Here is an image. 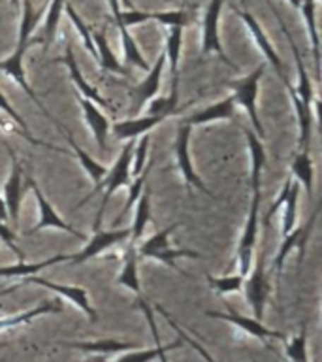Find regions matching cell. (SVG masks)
I'll list each match as a JSON object with an SVG mask.
<instances>
[{
  "label": "cell",
  "instance_id": "6da1fadb",
  "mask_svg": "<svg viewBox=\"0 0 322 362\" xmlns=\"http://www.w3.org/2000/svg\"><path fill=\"white\" fill-rule=\"evenodd\" d=\"M40 13H36L32 8V0H23V11H21V23H19V34H17V44L16 49L11 51L10 57H6L4 61H0V72H4L6 76H10L13 81H16L19 87H21L25 93L28 95V98L40 107V112L44 113L45 117L53 121L55 124H59L53 115H51L45 106L42 104V100L38 98V95L34 93L32 87L28 85L27 74H25V66H23V61H25V55H27L28 47L32 44V33L36 25L40 23Z\"/></svg>",
  "mask_w": 322,
  "mask_h": 362
},
{
  "label": "cell",
  "instance_id": "7a4b0ae2",
  "mask_svg": "<svg viewBox=\"0 0 322 362\" xmlns=\"http://www.w3.org/2000/svg\"><path fill=\"white\" fill-rule=\"evenodd\" d=\"M136 140H129L126 141V146L121 149L119 153L117 160L112 166V170H107L106 175L102 177L100 183H96L95 189L89 192V197H85V200L78 204V206H83L90 200V198L95 197L96 191H104V197H102V204L100 209H98V215H96L95 225H93V230H100L102 219H104V214H106L107 202H109V198L113 197V192L121 189V187H129L130 181H132V174H130V160H132V149H134Z\"/></svg>",
  "mask_w": 322,
  "mask_h": 362
},
{
  "label": "cell",
  "instance_id": "3957f363",
  "mask_svg": "<svg viewBox=\"0 0 322 362\" xmlns=\"http://www.w3.org/2000/svg\"><path fill=\"white\" fill-rule=\"evenodd\" d=\"M266 64H260L256 66L251 74L247 76H243V78L237 79H230V81H226V87H230L234 93V98H236L237 106H242L245 112H247L249 119H251V124H253V132L258 138L264 140L266 130L260 123L258 117V106H256V98H258V87H260V79L264 76Z\"/></svg>",
  "mask_w": 322,
  "mask_h": 362
},
{
  "label": "cell",
  "instance_id": "277c9868",
  "mask_svg": "<svg viewBox=\"0 0 322 362\" xmlns=\"http://www.w3.org/2000/svg\"><path fill=\"white\" fill-rule=\"evenodd\" d=\"M179 226V223L166 226L162 230L155 232L151 238H147L145 242L141 243L140 247H136L138 257L140 259H155L162 264H168L172 268H177L175 260L177 259H198L200 255L191 249H177L169 245V236L174 234V230Z\"/></svg>",
  "mask_w": 322,
  "mask_h": 362
},
{
  "label": "cell",
  "instance_id": "5b68a950",
  "mask_svg": "<svg viewBox=\"0 0 322 362\" xmlns=\"http://www.w3.org/2000/svg\"><path fill=\"white\" fill-rule=\"evenodd\" d=\"M260 202H262V191H254L251 198V208H249L245 228L239 238L236 251L237 260V274L243 277L251 272V266L254 262V251H256V238H258V225H260Z\"/></svg>",
  "mask_w": 322,
  "mask_h": 362
},
{
  "label": "cell",
  "instance_id": "8992f818",
  "mask_svg": "<svg viewBox=\"0 0 322 362\" xmlns=\"http://www.w3.org/2000/svg\"><path fill=\"white\" fill-rule=\"evenodd\" d=\"M243 291H245V298L251 305L253 317L262 321L266 304H268V298H270L271 293L270 279H268V272H266L264 255H254L251 272L245 276V281H243Z\"/></svg>",
  "mask_w": 322,
  "mask_h": 362
},
{
  "label": "cell",
  "instance_id": "52a82bcc",
  "mask_svg": "<svg viewBox=\"0 0 322 362\" xmlns=\"http://www.w3.org/2000/svg\"><path fill=\"white\" fill-rule=\"evenodd\" d=\"M138 305L143 311V315H145L147 322H149V328H151L153 332V339H155V347H149V349H130L124 351V353H119V356L115 361L112 362H157L158 356L164 355V353H169L172 349H177L183 345L181 339H175L174 344L164 345L160 336H158L157 330V322H155V313H153V308L145 302L143 296H138Z\"/></svg>",
  "mask_w": 322,
  "mask_h": 362
},
{
  "label": "cell",
  "instance_id": "ba28073f",
  "mask_svg": "<svg viewBox=\"0 0 322 362\" xmlns=\"http://www.w3.org/2000/svg\"><path fill=\"white\" fill-rule=\"evenodd\" d=\"M191 134H192V127L189 123H181L177 127V136H175V160H177V168H179L183 180L186 181V185L194 187L198 191L205 192L208 197L213 198V192L209 191L205 183L202 181V177L196 174L194 170V163H192L191 157Z\"/></svg>",
  "mask_w": 322,
  "mask_h": 362
},
{
  "label": "cell",
  "instance_id": "9c48e42d",
  "mask_svg": "<svg viewBox=\"0 0 322 362\" xmlns=\"http://www.w3.org/2000/svg\"><path fill=\"white\" fill-rule=\"evenodd\" d=\"M220 11H222V0H209V6L202 23V55H211L213 53L225 62L226 66H232L234 70H237L236 64L226 57L225 49H222V42H220L219 34Z\"/></svg>",
  "mask_w": 322,
  "mask_h": 362
},
{
  "label": "cell",
  "instance_id": "30bf717a",
  "mask_svg": "<svg viewBox=\"0 0 322 362\" xmlns=\"http://www.w3.org/2000/svg\"><path fill=\"white\" fill-rule=\"evenodd\" d=\"M27 183L30 187V191L34 192V197H36V202H38V211H40V219L38 223L27 232V234H36V232L44 230V228H55V230H61V232H68V234H72V236L79 238V240H85V234L83 232L76 230L70 223L62 219L61 215L56 214V209L53 208L49 204V200L45 198L44 191L40 189L38 181L27 175Z\"/></svg>",
  "mask_w": 322,
  "mask_h": 362
},
{
  "label": "cell",
  "instance_id": "8fae6325",
  "mask_svg": "<svg viewBox=\"0 0 322 362\" xmlns=\"http://www.w3.org/2000/svg\"><path fill=\"white\" fill-rule=\"evenodd\" d=\"M117 19L126 27L132 25H140V23L157 21L164 27H189L194 21V16L186 10H169V11H140L132 8V10H121Z\"/></svg>",
  "mask_w": 322,
  "mask_h": 362
},
{
  "label": "cell",
  "instance_id": "7c38bea8",
  "mask_svg": "<svg viewBox=\"0 0 322 362\" xmlns=\"http://www.w3.org/2000/svg\"><path fill=\"white\" fill-rule=\"evenodd\" d=\"M21 281L32 283V285H38V287L49 288L53 293H56L61 298L68 300V302H72L78 310H81V313L89 317L90 322L98 321V313L95 311L93 304H90L89 300V293H87V288L79 287V285H62V283L51 281V279H45V277H38V276H28Z\"/></svg>",
  "mask_w": 322,
  "mask_h": 362
},
{
  "label": "cell",
  "instance_id": "4fadbf2b",
  "mask_svg": "<svg viewBox=\"0 0 322 362\" xmlns=\"http://www.w3.org/2000/svg\"><path fill=\"white\" fill-rule=\"evenodd\" d=\"M8 153H10L11 160V172L4 183V204L8 209V219L11 221V226L19 225V215H21V204H23V166L17 158L16 151L11 149L10 144H4Z\"/></svg>",
  "mask_w": 322,
  "mask_h": 362
},
{
  "label": "cell",
  "instance_id": "5bb4252c",
  "mask_svg": "<svg viewBox=\"0 0 322 362\" xmlns=\"http://www.w3.org/2000/svg\"><path fill=\"white\" fill-rule=\"evenodd\" d=\"M164 68H166V55H164L162 51V53L158 55L157 62H155L153 66H149L145 79L130 90V113H132V115L140 113L141 107L147 106V102L151 100V98H155V96H158Z\"/></svg>",
  "mask_w": 322,
  "mask_h": 362
},
{
  "label": "cell",
  "instance_id": "9a60e30c",
  "mask_svg": "<svg viewBox=\"0 0 322 362\" xmlns=\"http://www.w3.org/2000/svg\"><path fill=\"white\" fill-rule=\"evenodd\" d=\"M316 217H318V209H315V211H313V215H311L309 221H307L305 225L294 226L292 230L282 236L279 253H277L275 260H273V266H271L273 270L281 272L282 266H285V260H287V257L292 253V251H298L299 262L304 260V255H305V251H307V242H309L311 232H313V228H315Z\"/></svg>",
  "mask_w": 322,
  "mask_h": 362
},
{
  "label": "cell",
  "instance_id": "2e32d148",
  "mask_svg": "<svg viewBox=\"0 0 322 362\" xmlns=\"http://www.w3.org/2000/svg\"><path fill=\"white\" fill-rule=\"evenodd\" d=\"M130 238V226L126 228H112V230H95V234L87 240L85 247L78 253L70 255V260L72 264H81V262H87L89 259H95L100 253H104L106 249L113 247L121 242H126Z\"/></svg>",
  "mask_w": 322,
  "mask_h": 362
},
{
  "label": "cell",
  "instance_id": "e0dca14e",
  "mask_svg": "<svg viewBox=\"0 0 322 362\" xmlns=\"http://www.w3.org/2000/svg\"><path fill=\"white\" fill-rule=\"evenodd\" d=\"M234 11H236L237 16H239V19L245 23V27H247V30L251 33V36H253V40L256 42V45H258V49L262 51V55L266 57V61L270 62L271 66L275 68L277 76L281 78V81L285 83V87H287V85L290 83V79L287 78V74H285V66H282L281 57H279V53L275 51V47L271 45L270 38L266 36L264 28L260 27V23L254 19V16L251 13V11L237 10V8H234Z\"/></svg>",
  "mask_w": 322,
  "mask_h": 362
},
{
  "label": "cell",
  "instance_id": "ac0fdd59",
  "mask_svg": "<svg viewBox=\"0 0 322 362\" xmlns=\"http://www.w3.org/2000/svg\"><path fill=\"white\" fill-rule=\"evenodd\" d=\"M208 315L213 317V319H220V321L232 322L234 327H237L239 330L249 334V336H253V338L262 339V341L285 338L281 332H277V330H271V328L266 327L264 322L260 321V319L242 315V313H237L236 310H232L230 305H228V310L226 311H208Z\"/></svg>",
  "mask_w": 322,
  "mask_h": 362
},
{
  "label": "cell",
  "instance_id": "d6986e66",
  "mask_svg": "<svg viewBox=\"0 0 322 362\" xmlns=\"http://www.w3.org/2000/svg\"><path fill=\"white\" fill-rule=\"evenodd\" d=\"M168 117L169 115H166V113H147V115H141V117L117 121V123H113L112 130L119 140H136L140 136L149 134L157 124H160Z\"/></svg>",
  "mask_w": 322,
  "mask_h": 362
},
{
  "label": "cell",
  "instance_id": "ffe728a7",
  "mask_svg": "<svg viewBox=\"0 0 322 362\" xmlns=\"http://www.w3.org/2000/svg\"><path fill=\"white\" fill-rule=\"evenodd\" d=\"M55 62H64L68 68V72H70V78H72L73 85H76V89H78L79 96H83V98H89L96 104V106H107L106 100L102 98V95L98 90L93 87V85L83 78V74L79 70V64L76 61V55H73V49L72 45L66 44V51H64V55L55 59Z\"/></svg>",
  "mask_w": 322,
  "mask_h": 362
},
{
  "label": "cell",
  "instance_id": "44dd1931",
  "mask_svg": "<svg viewBox=\"0 0 322 362\" xmlns=\"http://www.w3.org/2000/svg\"><path fill=\"white\" fill-rule=\"evenodd\" d=\"M236 98L234 95L226 96L222 100L215 102L211 106L203 107L200 112H196L194 115L186 119L185 123H189L194 129L198 124H208V123H215V121H228V119L236 117Z\"/></svg>",
  "mask_w": 322,
  "mask_h": 362
},
{
  "label": "cell",
  "instance_id": "7402d4cb",
  "mask_svg": "<svg viewBox=\"0 0 322 362\" xmlns=\"http://www.w3.org/2000/svg\"><path fill=\"white\" fill-rule=\"evenodd\" d=\"M79 106H81V112H83V117L89 124L90 132L95 136L96 146L100 149H106L107 147V132H109V121L104 113L100 112V107L96 106L95 102L89 100V98H83V96L78 95Z\"/></svg>",
  "mask_w": 322,
  "mask_h": 362
},
{
  "label": "cell",
  "instance_id": "603a6c76",
  "mask_svg": "<svg viewBox=\"0 0 322 362\" xmlns=\"http://www.w3.org/2000/svg\"><path fill=\"white\" fill-rule=\"evenodd\" d=\"M245 141H247L249 153H251V189L262 191V170L266 164V147L262 138L254 134L251 129H242Z\"/></svg>",
  "mask_w": 322,
  "mask_h": 362
},
{
  "label": "cell",
  "instance_id": "cb8c5ba5",
  "mask_svg": "<svg viewBox=\"0 0 322 362\" xmlns=\"http://www.w3.org/2000/svg\"><path fill=\"white\" fill-rule=\"evenodd\" d=\"M62 347H68V349H78L85 351V353H93V355H119V353H124V351L136 349L138 345L132 344V341H119V339H98V341H62Z\"/></svg>",
  "mask_w": 322,
  "mask_h": 362
},
{
  "label": "cell",
  "instance_id": "d4e9b609",
  "mask_svg": "<svg viewBox=\"0 0 322 362\" xmlns=\"http://www.w3.org/2000/svg\"><path fill=\"white\" fill-rule=\"evenodd\" d=\"M62 310L61 304H56L55 300H44L42 304L34 305L30 310H25L16 315L0 317V332H8L11 328L21 327V325H28V322L36 319V317L47 315V313H59Z\"/></svg>",
  "mask_w": 322,
  "mask_h": 362
},
{
  "label": "cell",
  "instance_id": "484cf974",
  "mask_svg": "<svg viewBox=\"0 0 322 362\" xmlns=\"http://www.w3.org/2000/svg\"><path fill=\"white\" fill-rule=\"evenodd\" d=\"M134 219H132V225H130V238L129 243L132 245H138V242L143 236V232H145V226L151 219V189L149 187H143V191H141L140 198L136 200L134 204Z\"/></svg>",
  "mask_w": 322,
  "mask_h": 362
},
{
  "label": "cell",
  "instance_id": "4316f807",
  "mask_svg": "<svg viewBox=\"0 0 322 362\" xmlns=\"http://www.w3.org/2000/svg\"><path fill=\"white\" fill-rule=\"evenodd\" d=\"M136 247H138V245H132V243L126 245L123 268H121V272H119L117 283L121 285V287L130 288L136 296H141V283H140V276H138V262H140V257H138Z\"/></svg>",
  "mask_w": 322,
  "mask_h": 362
},
{
  "label": "cell",
  "instance_id": "83f0119b",
  "mask_svg": "<svg viewBox=\"0 0 322 362\" xmlns=\"http://www.w3.org/2000/svg\"><path fill=\"white\" fill-rule=\"evenodd\" d=\"M290 170H292L296 181L307 191V197H313V192H315V166H313L309 149H302V151L296 153V157L290 163Z\"/></svg>",
  "mask_w": 322,
  "mask_h": 362
},
{
  "label": "cell",
  "instance_id": "f1b7e54d",
  "mask_svg": "<svg viewBox=\"0 0 322 362\" xmlns=\"http://www.w3.org/2000/svg\"><path fill=\"white\" fill-rule=\"evenodd\" d=\"M56 129L61 130L62 134L66 136L68 141H70V147H72L73 155H76V158H78V160H79V164L83 166V170H85V172H87V175H89L90 180L95 181V185H96V183H100L102 177H104V175H106V172H107L106 166H104V164L98 163V160H95V158L90 157L89 153L85 151L83 147L79 146L78 141L73 140L72 132L64 129V127H62L61 123L56 124Z\"/></svg>",
  "mask_w": 322,
  "mask_h": 362
},
{
  "label": "cell",
  "instance_id": "f546056e",
  "mask_svg": "<svg viewBox=\"0 0 322 362\" xmlns=\"http://www.w3.org/2000/svg\"><path fill=\"white\" fill-rule=\"evenodd\" d=\"M70 260V255H55V257H49V259L40 260V262H19V264L11 266H2L0 268V277H19V279H25L28 276H36L38 272H42L47 266H55L59 262H68Z\"/></svg>",
  "mask_w": 322,
  "mask_h": 362
},
{
  "label": "cell",
  "instance_id": "4dcf8cb0",
  "mask_svg": "<svg viewBox=\"0 0 322 362\" xmlns=\"http://www.w3.org/2000/svg\"><path fill=\"white\" fill-rule=\"evenodd\" d=\"M299 11L304 17L305 27L311 38V49H313V59H315L316 76L321 74V40H318V30H316V0H302L299 2Z\"/></svg>",
  "mask_w": 322,
  "mask_h": 362
},
{
  "label": "cell",
  "instance_id": "1f68e13d",
  "mask_svg": "<svg viewBox=\"0 0 322 362\" xmlns=\"http://www.w3.org/2000/svg\"><path fill=\"white\" fill-rule=\"evenodd\" d=\"M93 42L96 45V59L100 62V66L106 70V72L112 74H124L126 68L121 64V61H117V57L112 51L109 44H107L106 34L102 30H93Z\"/></svg>",
  "mask_w": 322,
  "mask_h": 362
},
{
  "label": "cell",
  "instance_id": "d6a6232c",
  "mask_svg": "<svg viewBox=\"0 0 322 362\" xmlns=\"http://www.w3.org/2000/svg\"><path fill=\"white\" fill-rule=\"evenodd\" d=\"M181 44H183V27H168L166 34V45H164V55H166V64L172 68L174 79H179V57Z\"/></svg>",
  "mask_w": 322,
  "mask_h": 362
},
{
  "label": "cell",
  "instance_id": "836d02e7",
  "mask_svg": "<svg viewBox=\"0 0 322 362\" xmlns=\"http://www.w3.org/2000/svg\"><path fill=\"white\" fill-rule=\"evenodd\" d=\"M119 28V34H121V44H123V55L124 61L132 64V66L140 68V70H149V62L145 61V57L141 55L140 47L136 44V40L132 38V34L129 33V27L123 25L121 21H115Z\"/></svg>",
  "mask_w": 322,
  "mask_h": 362
},
{
  "label": "cell",
  "instance_id": "e575fe53",
  "mask_svg": "<svg viewBox=\"0 0 322 362\" xmlns=\"http://www.w3.org/2000/svg\"><path fill=\"white\" fill-rule=\"evenodd\" d=\"M64 6H66V0H51L49 8H47V16H45V23L44 28H42V36L34 42H40V44H44V47L53 44V40H55L56 34V27H59V21H61V13L64 10Z\"/></svg>",
  "mask_w": 322,
  "mask_h": 362
},
{
  "label": "cell",
  "instance_id": "d590c367",
  "mask_svg": "<svg viewBox=\"0 0 322 362\" xmlns=\"http://www.w3.org/2000/svg\"><path fill=\"white\" fill-rule=\"evenodd\" d=\"M298 200H299V183L296 180H292L290 183V189L287 192V198H285V211H282L281 219V232L282 236L292 230L296 223H298Z\"/></svg>",
  "mask_w": 322,
  "mask_h": 362
},
{
  "label": "cell",
  "instance_id": "8d00e7d4",
  "mask_svg": "<svg viewBox=\"0 0 322 362\" xmlns=\"http://www.w3.org/2000/svg\"><path fill=\"white\" fill-rule=\"evenodd\" d=\"M0 110H2V112H6V115H8V117L11 119V123L16 124L17 129L21 130L23 136H25V138H27V141H30L32 146L51 147V149H55V151L64 153V151H62V149H61V147H55V146H51V144H47V141H42V140H36V138H32V134H30V130H28L27 123H25V119H23L21 115H19V113L16 112V107L11 106L10 100L6 98V95H4V93H2V90H0Z\"/></svg>",
  "mask_w": 322,
  "mask_h": 362
},
{
  "label": "cell",
  "instance_id": "74e56055",
  "mask_svg": "<svg viewBox=\"0 0 322 362\" xmlns=\"http://www.w3.org/2000/svg\"><path fill=\"white\" fill-rule=\"evenodd\" d=\"M285 355L292 362H311L309 351H307V328L305 325L299 328V332L292 338L287 339L285 344Z\"/></svg>",
  "mask_w": 322,
  "mask_h": 362
},
{
  "label": "cell",
  "instance_id": "f35d334b",
  "mask_svg": "<svg viewBox=\"0 0 322 362\" xmlns=\"http://www.w3.org/2000/svg\"><path fill=\"white\" fill-rule=\"evenodd\" d=\"M155 310H157L158 313H160V315L164 317V319H166V322H168L169 327L174 328L175 332L179 334V339H181V341H183V344L191 345L192 349L196 351L198 355L202 356V358H203V361H205V362H217V361H215V358H213V356L209 355V351L205 349V347H203L202 344H198L196 339H194V338H192V336H189V334H186V330H185V328H181L179 325H177V322H175L174 319H172V315H169L168 311L164 310L162 305H158V304H157V305H155Z\"/></svg>",
  "mask_w": 322,
  "mask_h": 362
},
{
  "label": "cell",
  "instance_id": "ab89813d",
  "mask_svg": "<svg viewBox=\"0 0 322 362\" xmlns=\"http://www.w3.org/2000/svg\"><path fill=\"white\" fill-rule=\"evenodd\" d=\"M243 281H245V277H243L242 274H232V276H222V277L208 276L209 287L219 294L239 293V291L243 288Z\"/></svg>",
  "mask_w": 322,
  "mask_h": 362
},
{
  "label": "cell",
  "instance_id": "60d3db41",
  "mask_svg": "<svg viewBox=\"0 0 322 362\" xmlns=\"http://www.w3.org/2000/svg\"><path fill=\"white\" fill-rule=\"evenodd\" d=\"M149 144H151V136L143 134L138 144H134L132 149V160H130V174L132 177L140 175L143 168L147 166V153H149Z\"/></svg>",
  "mask_w": 322,
  "mask_h": 362
},
{
  "label": "cell",
  "instance_id": "b9f144b4",
  "mask_svg": "<svg viewBox=\"0 0 322 362\" xmlns=\"http://www.w3.org/2000/svg\"><path fill=\"white\" fill-rule=\"evenodd\" d=\"M66 13H68V17L72 19L73 27L78 28V34H79V38H81V42H83L85 49L89 51L90 55L96 59V45H95V42H93V30H90L87 25H85V21L81 19V16H79L78 11L73 10V6L68 4V2H66Z\"/></svg>",
  "mask_w": 322,
  "mask_h": 362
},
{
  "label": "cell",
  "instance_id": "7bdbcfd3",
  "mask_svg": "<svg viewBox=\"0 0 322 362\" xmlns=\"http://www.w3.org/2000/svg\"><path fill=\"white\" fill-rule=\"evenodd\" d=\"M149 170H151V163L147 164L145 168H143V172H141L140 175H136V177H132V181H130V185H129V200L124 202L123 206V211H121V217H123L129 209L134 208V204L136 200L140 198L141 191H143V187L147 185V175H149ZM119 217V219H121Z\"/></svg>",
  "mask_w": 322,
  "mask_h": 362
},
{
  "label": "cell",
  "instance_id": "ee69618b",
  "mask_svg": "<svg viewBox=\"0 0 322 362\" xmlns=\"http://www.w3.org/2000/svg\"><path fill=\"white\" fill-rule=\"evenodd\" d=\"M290 183H292V177H288V180L285 181V185H282L281 192H279V198H277L275 202L271 204L270 211H268V214H266V217H264V223H266V225H268V223H270V221H271V217H273V215H275V211H277V209L281 208V206H282V202H285V198H287V192H288V189H290Z\"/></svg>",
  "mask_w": 322,
  "mask_h": 362
},
{
  "label": "cell",
  "instance_id": "f6af8a7d",
  "mask_svg": "<svg viewBox=\"0 0 322 362\" xmlns=\"http://www.w3.org/2000/svg\"><path fill=\"white\" fill-rule=\"evenodd\" d=\"M0 129H2V130H11V132H19V134H23L21 130L17 129L16 124H11L10 121H4V119H0Z\"/></svg>",
  "mask_w": 322,
  "mask_h": 362
},
{
  "label": "cell",
  "instance_id": "bcb514c9",
  "mask_svg": "<svg viewBox=\"0 0 322 362\" xmlns=\"http://www.w3.org/2000/svg\"><path fill=\"white\" fill-rule=\"evenodd\" d=\"M23 283V281H21ZM21 283H13V285H11V287H8V288H2V291H0V296H6V294H11V293H16L17 288L21 287Z\"/></svg>",
  "mask_w": 322,
  "mask_h": 362
},
{
  "label": "cell",
  "instance_id": "7dc6e473",
  "mask_svg": "<svg viewBox=\"0 0 322 362\" xmlns=\"http://www.w3.org/2000/svg\"><path fill=\"white\" fill-rule=\"evenodd\" d=\"M85 362H107V361H106V356L95 355V356H93V358H89V361H85Z\"/></svg>",
  "mask_w": 322,
  "mask_h": 362
},
{
  "label": "cell",
  "instance_id": "c3c4849f",
  "mask_svg": "<svg viewBox=\"0 0 322 362\" xmlns=\"http://www.w3.org/2000/svg\"><path fill=\"white\" fill-rule=\"evenodd\" d=\"M157 362H168V353H164V355L158 356Z\"/></svg>",
  "mask_w": 322,
  "mask_h": 362
},
{
  "label": "cell",
  "instance_id": "681fc988",
  "mask_svg": "<svg viewBox=\"0 0 322 362\" xmlns=\"http://www.w3.org/2000/svg\"><path fill=\"white\" fill-rule=\"evenodd\" d=\"M121 2H124V4H126V8H129V10H132V8H134V4H132L130 0H121Z\"/></svg>",
  "mask_w": 322,
  "mask_h": 362
},
{
  "label": "cell",
  "instance_id": "f907efd6",
  "mask_svg": "<svg viewBox=\"0 0 322 362\" xmlns=\"http://www.w3.org/2000/svg\"><path fill=\"white\" fill-rule=\"evenodd\" d=\"M10 2L13 8H19V6H21V0H10Z\"/></svg>",
  "mask_w": 322,
  "mask_h": 362
},
{
  "label": "cell",
  "instance_id": "816d5d0a",
  "mask_svg": "<svg viewBox=\"0 0 322 362\" xmlns=\"http://www.w3.org/2000/svg\"><path fill=\"white\" fill-rule=\"evenodd\" d=\"M288 2L292 6H296V8H299V2H302V0H288Z\"/></svg>",
  "mask_w": 322,
  "mask_h": 362
},
{
  "label": "cell",
  "instance_id": "f5cc1de1",
  "mask_svg": "<svg viewBox=\"0 0 322 362\" xmlns=\"http://www.w3.org/2000/svg\"><path fill=\"white\" fill-rule=\"evenodd\" d=\"M311 362H315V361H311Z\"/></svg>",
  "mask_w": 322,
  "mask_h": 362
}]
</instances>
